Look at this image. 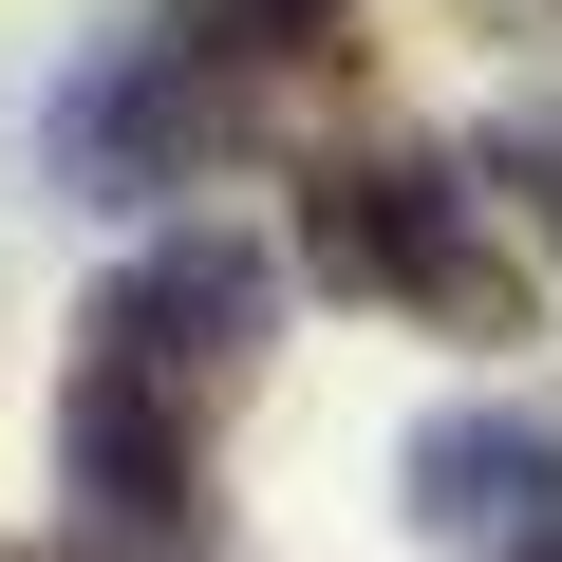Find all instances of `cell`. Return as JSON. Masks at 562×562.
<instances>
[{
    "label": "cell",
    "instance_id": "obj_1",
    "mask_svg": "<svg viewBox=\"0 0 562 562\" xmlns=\"http://www.w3.org/2000/svg\"><path fill=\"white\" fill-rule=\"evenodd\" d=\"M76 375H113V394H150V413H188V431H206V413L262 375V244H225V225L150 244L113 301H94Z\"/></svg>",
    "mask_w": 562,
    "mask_h": 562
},
{
    "label": "cell",
    "instance_id": "obj_2",
    "mask_svg": "<svg viewBox=\"0 0 562 562\" xmlns=\"http://www.w3.org/2000/svg\"><path fill=\"white\" fill-rule=\"evenodd\" d=\"M301 244H319V281H357V301H431L450 338L506 319V262L469 244V188H450L431 150H338L319 206H301Z\"/></svg>",
    "mask_w": 562,
    "mask_h": 562
},
{
    "label": "cell",
    "instance_id": "obj_3",
    "mask_svg": "<svg viewBox=\"0 0 562 562\" xmlns=\"http://www.w3.org/2000/svg\"><path fill=\"white\" fill-rule=\"evenodd\" d=\"M413 525L431 543H562V431L543 413H431L413 431Z\"/></svg>",
    "mask_w": 562,
    "mask_h": 562
},
{
    "label": "cell",
    "instance_id": "obj_4",
    "mask_svg": "<svg viewBox=\"0 0 562 562\" xmlns=\"http://www.w3.org/2000/svg\"><path fill=\"white\" fill-rule=\"evenodd\" d=\"M57 169L113 188V206H132V188H188V169H206V94H188V76H94V94H57Z\"/></svg>",
    "mask_w": 562,
    "mask_h": 562
},
{
    "label": "cell",
    "instance_id": "obj_5",
    "mask_svg": "<svg viewBox=\"0 0 562 562\" xmlns=\"http://www.w3.org/2000/svg\"><path fill=\"white\" fill-rule=\"evenodd\" d=\"M525 562H562V543H525Z\"/></svg>",
    "mask_w": 562,
    "mask_h": 562
}]
</instances>
